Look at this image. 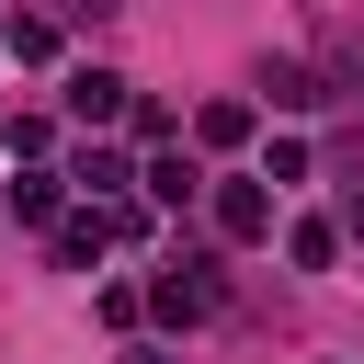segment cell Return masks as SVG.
Masks as SVG:
<instances>
[{
    "label": "cell",
    "instance_id": "1",
    "mask_svg": "<svg viewBox=\"0 0 364 364\" xmlns=\"http://www.w3.org/2000/svg\"><path fill=\"white\" fill-rule=\"evenodd\" d=\"M148 307H159V318H171V330H193V318H205V307H216V262H205V250H182V262H171V273H159V284H148Z\"/></svg>",
    "mask_w": 364,
    "mask_h": 364
},
{
    "label": "cell",
    "instance_id": "2",
    "mask_svg": "<svg viewBox=\"0 0 364 364\" xmlns=\"http://www.w3.org/2000/svg\"><path fill=\"white\" fill-rule=\"evenodd\" d=\"M216 228H228V239H273V182H262V171L216 182Z\"/></svg>",
    "mask_w": 364,
    "mask_h": 364
},
{
    "label": "cell",
    "instance_id": "3",
    "mask_svg": "<svg viewBox=\"0 0 364 364\" xmlns=\"http://www.w3.org/2000/svg\"><path fill=\"white\" fill-rule=\"evenodd\" d=\"M262 102H273V114H318V102H330V80H318V68H296V57H273V68H262Z\"/></svg>",
    "mask_w": 364,
    "mask_h": 364
},
{
    "label": "cell",
    "instance_id": "4",
    "mask_svg": "<svg viewBox=\"0 0 364 364\" xmlns=\"http://www.w3.org/2000/svg\"><path fill=\"white\" fill-rule=\"evenodd\" d=\"M68 114H80V125H114V114H125V80H114V68H68Z\"/></svg>",
    "mask_w": 364,
    "mask_h": 364
},
{
    "label": "cell",
    "instance_id": "5",
    "mask_svg": "<svg viewBox=\"0 0 364 364\" xmlns=\"http://www.w3.org/2000/svg\"><path fill=\"white\" fill-rule=\"evenodd\" d=\"M284 262H296V273H330V262H341V228H330V216H296V228H284Z\"/></svg>",
    "mask_w": 364,
    "mask_h": 364
},
{
    "label": "cell",
    "instance_id": "6",
    "mask_svg": "<svg viewBox=\"0 0 364 364\" xmlns=\"http://www.w3.org/2000/svg\"><path fill=\"white\" fill-rule=\"evenodd\" d=\"M0 46H11L23 68H46V57H57V23H46V11H11V23H0Z\"/></svg>",
    "mask_w": 364,
    "mask_h": 364
},
{
    "label": "cell",
    "instance_id": "7",
    "mask_svg": "<svg viewBox=\"0 0 364 364\" xmlns=\"http://www.w3.org/2000/svg\"><path fill=\"white\" fill-rule=\"evenodd\" d=\"M11 205H23L34 228H57V216H68V193H57V171H23V182H11Z\"/></svg>",
    "mask_w": 364,
    "mask_h": 364
},
{
    "label": "cell",
    "instance_id": "8",
    "mask_svg": "<svg viewBox=\"0 0 364 364\" xmlns=\"http://www.w3.org/2000/svg\"><path fill=\"white\" fill-rule=\"evenodd\" d=\"M193 136H205V148H239V136H250V102H205Z\"/></svg>",
    "mask_w": 364,
    "mask_h": 364
},
{
    "label": "cell",
    "instance_id": "9",
    "mask_svg": "<svg viewBox=\"0 0 364 364\" xmlns=\"http://www.w3.org/2000/svg\"><path fill=\"white\" fill-rule=\"evenodd\" d=\"M148 193H159V205H193L205 182H193V159H148Z\"/></svg>",
    "mask_w": 364,
    "mask_h": 364
},
{
    "label": "cell",
    "instance_id": "10",
    "mask_svg": "<svg viewBox=\"0 0 364 364\" xmlns=\"http://www.w3.org/2000/svg\"><path fill=\"white\" fill-rule=\"evenodd\" d=\"M57 11H80V23H102V11H125V0H57Z\"/></svg>",
    "mask_w": 364,
    "mask_h": 364
},
{
    "label": "cell",
    "instance_id": "11",
    "mask_svg": "<svg viewBox=\"0 0 364 364\" xmlns=\"http://www.w3.org/2000/svg\"><path fill=\"white\" fill-rule=\"evenodd\" d=\"M125 364H171V353H125Z\"/></svg>",
    "mask_w": 364,
    "mask_h": 364
}]
</instances>
